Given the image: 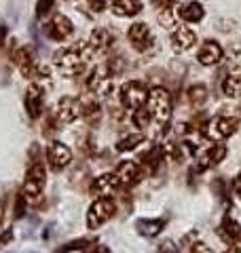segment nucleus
<instances>
[{"mask_svg": "<svg viewBox=\"0 0 241 253\" xmlns=\"http://www.w3.org/2000/svg\"><path fill=\"white\" fill-rule=\"evenodd\" d=\"M93 55V46L85 44V42H74L70 46H63L61 51H58L53 55V63L58 66L60 72H63L66 76H78L83 74L85 66L89 63Z\"/></svg>", "mask_w": 241, "mask_h": 253, "instance_id": "1", "label": "nucleus"}, {"mask_svg": "<svg viewBox=\"0 0 241 253\" xmlns=\"http://www.w3.org/2000/svg\"><path fill=\"white\" fill-rule=\"evenodd\" d=\"M146 108L152 114V118L159 123V126H167L172 118V95L165 86H152L148 91V99H146Z\"/></svg>", "mask_w": 241, "mask_h": 253, "instance_id": "2", "label": "nucleus"}, {"mask_svg": "<svg viewBox=\"0 0 241 253\" xmlns=\"http://www.w3.org/2000/svg\"><path fill=\"white\" fill-rule=\"evenodd\" d=\"M45 179H47V171H45V165L40 161H34L32 167L26 173V181H23V188H21V194L28 203H36L43 194V188H45Z\"/></svg>", "mask_w": 241, "mask_h": 253, "instance_id": "3", "label": "nucleus"}, {"mask_svg": "<svg viewBox=\"0 0 241 253\" xmlns=\"http://www.w3.org/2000/svg\"><path fill=\"white\" fill-rule=\"evenodd\" d=\"M239 126V118L235 116H214L212 121H207L203 126V135L210 141H222L231 137Z\"/></svg>", "mask_w": 241, "mask_h": 253, "instance_id": "4", "label": "nucleus"}, {"mask_svg": "<svg viewBox=\"0 0 241 253\" xmlns=\"http://www.w3.org/2000/svg\"><path fill=\"white\" fill-rule=\"evenodd\" d=\"M117 205L110 196H100L95 203H91L89 211H87V228L89 230H98L100 226H104L106 221L115 215Z\"/></svg>", "mask_w": 241, "mask_h": 253, "instance_id": "5", "label": "nucleus"}, {"mask_svg": "<svg viewBox=\"0 0 241 253\" xmlns=\"http://www.w3.org/2000/svg\"><path fill=\"white\" fill-rule=\"evenodd\" d=\"M119 97H120V104H123L125 108L138 110V108H142L144 104H146L148 89H146V84L140 83V81H129V83H125L123 86H120Z\"/></svg>", "mask_w": 241, "mask_h": 253, "instance_id": "6", "label": "nucleus"}, {"mask_svg": "<svg viewBox=\"0 0 241 253\" xmlns=\"http://www.w3.org/2000/svg\"><path fill=\"white\" fill-rule=\"evenodd\" d=\"M87 89L93 95H100V97H108V95L115 91V84H112V74L108 66H98L87 78Z\"/></svg>", "mask_w": 241, "mask_h": 253, "instance_id": "7", "label": "nucleus"}, {"mask_svg": "<svg viewBox=\"0 0 241 253\" xmlns=\"http://www.w3.org/2000/svg\"><path fill=\"white\" fill-rule=\"evenodd\" d=\"M127 38H129V42H131L133 49L140 51V53L148 51L152 46V42H155V36H152L150 28L146 26V23H142V21L133 23V26L129 28V32H127Z\"/></svg>", "mask_w": 241, "mask_h": 253, "instance_id": "8", "label": "nucleus"}, {"mask_svg": "<svg viewBox=\"0 0 241 253\" xmlns=\"http://www.w3.org/2000/svg\"><path fill=\"white\" fill-rule=\"evenodd\" d=\"M47 161H49V167L53 171H61L70 165L72 152L66 144H61V141H51L49 148H47Z\"/></svg>", "mask_w": 241, "mask_h": 253, "instance_id": "9", "label": "nucleus"}, {"mask_svg": "<svg viewBox=\"0 0 241 253\" xmlns=\"http://www.w3.org/2000/svg\"><path fill=\"white\" fill-rule=\"evenodd\" d=\"M55 116L60 123H74L78 116H83V101L76 97H61L58 110H55Z\"/></svg>", "mask_w": 241, "mask_h": 253, "instance_id": "10", "label": "nucleus"}, {"mask_svg": "<svg viewBox=\"0 0 241 253\" xmlns=\"http://www.w3.org/2000/svg\"><path fill=\"white\" fill-rule=\"evenodd\" d=\"M117 177L120 181V186H125V188H131L135 184H140V179L144 177V171L138 163H133V161H123L117 167Z\"/></svg>", "mask_w": 241, "mask_h": 253, "instance_id": "11", "label": "nucleus"}, {"mask_svg": "<svg viewBox=\"0 0 241 253\" xmlns=\"http://www.w3.org/2000/svg\"><path fill=\"white\" fill-rule=\"evenodd\" d=\"M43 104H45V86L38 83H32L26 91V110L30 118H38L43 114Z\"/></svg>", "mask_w": 241, "mask_h": 253, "instance_id": "12", "label": "nucleus"}, {"mask_svg": "<svg viewBox=\"0 0 241 253\" xmlns=\"http://www.w3.org/2000/svg\"><path fill=\"white\" fill-rule=\"evenodd\" d=\"M72 30H74V26H72V21L66 17V15H55V17L45 26V32L47 36L51 38V41H66V38L72 34Z\"/></svg>", "mask_w": 241, "mask_h": 253, "instance_id": "13", "label": "nucleus"}, {"mask_svg": "<svg viewBox=\"0 0 241 253\" xmlns=\"http://www.w3.org/2000/svg\"><path fill=\"white\" fill-rule=\"evenodd\" d=\"M195 44H197V34L192 30L184 28V26H180L178 30H174V34H172V46H174L176 53H186Z\"/></svg>", "mask_w": 241, "mask_h": 253, "instance_id": "14", "label": "nucleus"}, {"mask_svg": "<svg viewBox=\"0 0 241 253\" xmlns=\"http://www.w3.org/2000/svg\"><path fill=\"white\" fill-rule=\"evenodd\" d=\"M120 186V181L117 177V173H104V175L95 177L91 184V192L98 196H112L117 192V188Z\"/></svg>", "mask_w": 241, "mask_h": 253, "instance_id": "15", "label": "nucleus"}, {"mask_svg": "<svg viewBox=\"0 0 241 253\" xmlns=\"http://www.w3.org/2000/svg\"><path fill=\"white\" fill-rule=\"evenodd\" d=\"M222 55H224V51H222V46L218 42L216 41H205L203 44H201L197 57H199L201 66H216V63H220Z\"/></svg>", "mask_w": 241, "mask_h": 253, "instance_id": "16", "label": "nucleus"}, {"mask_svg": "<svg viewBox=\"0 0 241 253\" xmlns=\"http://www.w3.org/2000/svg\"><path fill=\"white\" fill-rule=\"evenodd\" d=\"M224 156H227V146L224 144H212L203 154L199 156V171H205L207 167L218 165L220 161H224Z\"/></svg>", "mask_w": 241, "mask_h": 253, "instance_id": "17", "label": "nucleus"}, {"mask_svg": "<svg viewBox=\"0 0 241 253\" xmlns=\"http://www.w3.org/2000/svg\"><path fill=\"white\" fill-rule=\"evenodd\" d=\"M218 234L222 236V241H227L229 245H241V224L233 219L231 215H227L222 219Z\"/></svg>", "mask_w": 241, "mask_h": 253, "instance_id": "18", "label": "nucleus"}, {"mask_svg": "<svg viewBox=\"0 0 241 253\" xmlns=\"http://www.w3.org/2000/svg\"><path fill=\"white\" fill-rule=\"evenodd\" d=\"M157 19H159V23H161V28L172 30L176 23H178V19H180V4L172 0V2H167L165 6H161Z\"/></svg>", "mask_w": 241, "mask_h": 253, "instance_id": "19", "label": "nucleus"}, {"mask_svg": "<svg viewBox=\"0 0 241 253\" xmlns=\"http://www.w3.org/2000/svg\"><path fill=\"white\" fill-rule=\"evenodd\" d=\"M110 11L117 17H133V15H138L142 11V2L140 0H115Z\"/></svg>", "mask_w": 241, "mask_h": 253, "instance_id": "20", "label": "nucleus"}, {"mask_svg": "<svg viewBox=\"0 0 241 253\" xmlns=\"http://www.w3.org/2000/svg\"><path fill=\"white\" fill-rule=\"evenodd\" d=\"M165 228V219H138L135 221V230H138L142 236L146 239H152V236H159Z\"/></svg>", "mask_w": 241, "mask_h": 253, "instance_id": "21", "label": "nucleus"}, {"mask_svg": "<svg viewBox=\"0 0 241 253\" xmlns=\"http://www.w3.org/2000/svg\"><path fill=\"white\" fill-rule=\"evenodd\" d=\"M203 17H205V9L199 2H195V0L180 4V19H184L186 23H199Z\"/></svg>", "mask_w": 241, "mask_h": 253, "instance_id": "22", "label": "nucleus"}, {"mask_svg": "<svg viewBox=\"0 0 241 253\" xmlns=\"http://www.w3.org/2000/svg\"><path fill=\"white\" fill-rule=\"evenodd\" d=\"M165 158V150L161 148V146H152L146 154L142 156V165H144V171H148V173H155L159 169V165L161 161Z\"/></svg>", "mask_w": 241, "mask_h": 253, "instance_id": "23", "label": "nucleus"}, {"mask_svg": "<svg viewBox=\"0 0 241 253\" xmlns=\"http://www.w3.org/2000/svg\"><path fill=\"white\" fill-rule=\"evenodd\" d=\"M112 34L108 30H104V28H98V30H93L91 32V36H89V44L93 46V51H106L108 46L112 44Z\"/></svg>", "mask_w": 241, "mask_h": 253, "instance_id": "24", "label": "nucleus"}, {"mask_svg": "<svg viewBox=\"0 0 241 253\" xmlns=\"http://www.w3.org/2000/svg\"><path fill=\"white\" fill-rule=\"evenodd\" d=\"M222 93L227 97H239L241 95V72H231L222 81Z\"/></svg>", "mask_w": 241, "mask_h": 253, "instance_id": "25", "label": "nucleus"}, {"mask_svg": "<svg viewBox=\"0 0 241 253\" xmlns=\"http://www.w3.org/2000/svg\"><path fill=\"white\" fill-rule=\"evenodd\" d=\"M83 118L89 125H98L102 121V106H100V101H95V99L83 101Z\"/></svg>", "mask_w": 241, "mask_h": 253, "instance_id": "26", "label": "nucleus"}, {"mask_svg": "<svg viewBox=\"0 0 241 253\" xmlns=\"http://www.w3.org/2000/svg\"><path fill=\"white\" fill-rule=\"evenodd\" d=\"M186 99H188L190 108L199 110L207 101V89H205V84H192L190 89L186 91Z\"/></svg>", "mask_w": 241, "mask_h": 253, "instance_id": "27", "label": "nucleus"}, {"mask_svg": "<svg viewBox=\"0 0 241 253\" xmlns=\"http://www.w3.org/2000/svg\"><path fill=\"white\" fill-rule=\"evenodd\" d=\"M144 141V135L142 133H131V135H127V137H123L117 144V150L119 152H129V150H135L140 144Z\"/></svg>", "mask_w": 241, "mask_h": 253, "instance_id": "28", "label": "nucleus"}, {"mask_svg": "<svg viewBox=\"0 0 241 253\" xmlns=\"http://www.w3.org/2000/svg\"><path fill=\"white\" fill-rule=\"evenodd\" d=\"M150 118L152 114L148 112V108H138V110H133V114H131V123L138 126V129H148L150 126Z\"/></svg>", "mask_w": 241, "mask_h": 253, "instance_id": "29", "label": "nucleus"}, {"mask_svg": "<svg viewBox=\"0 0 241 253\" xmlns=\"http://www.w3.org/2000/svg\"><path fill=\"white\" fill-rule=\"evenodd\" d=\"M51 9H53V0H38V4H36V17L43 19L47 13H51Z\"/></svg>", "mask_w": 241, "mask_h": 253, "instance_id": "30", "label": "nucleus"}, {"mask_svg": "<svg viewBox=\"0 0 241 253\" xmlns=\"http://www.w3.org/2000/svg\"><path fill=\"white\" fill-rule=\"evenodd\" d=\"M61 253H87V245H85V241L83 243H72L66 249H61Z\"/></svg>", "mask_w": 241, "mask_h": 253, "instance_id": "31", "label": "nucleus"}, {"mask_svg": "<svg viewBox=\"0 0 241 253\" xmlns=\"http://www.w3.org/2000/svg\"><path fill=\"white\" fill-rule=\"evenodd\" d=\"M157 253H180V249H178V245H176L174 241H165V243L157 249Z\"/></svg>", "mask_w": 241, "mask_h": 253, "instance_id": "32", "label": "nucleus"}, {"mask_svg": "<svg viewBox=\"0 0 241 253\" xmlns=\"http://www.w3.org/2000/svg\"><path fill=\"white\" fill-rule=\"evenodd\" d=\"M26 199H23V194L19 192V196H17V203H15V217H21L23 215V211H26Z\"/></svg>", "mask_w": 241, "mask_h": 253, "instance_id": "33", "label": "nucleus"}, {"mask_svg": "<svg viewBox=\"0 0 241 253\" xmlns=\"http://www.w3.org/2000/svg\"><path fill=\"white\" fill-rule=\"evenodd\" d=\"M87 2H89V9L93 13H102L106 9V0H87Z\"/></svg>", "mask_w": 241, "mask_h": 253, "instance_id": "34", "label": "nucleus"}, {"mask_svg": "<svg viewBox=\"0 0 241 253\" xmlns=\"http://www.w3.org/2000/svg\"><path fill=\"white\" fill-rule=\"evenodd\" d=\"M190 253H214V251H212L210 245H205V243H195V245H192V249H190Z\"/></svg>", "mask_w": 241, "mask_h": 253, "instance_id": "35", "label": "nucleus"}, {"mask_svg": "<svg viewBox=\"0 0 241 253\" xmlns=\"http://www.w3.org/2000/svg\"><path fill=\"white\" fill-rule=\"evenodd\" d=\"M11 241H13V230H4L2 234H0V249L6 247Z\"/></svg>", "mask_w": 241, "mask_h": 253, "instance_id": "36", "label": "nucleus"}, {"mask_svg": "<svg viewBox=\"0 0 241 253\" xmlns=\"http://www.w3.org/2000/svg\"><path fill=\"white\" fill-rule=\"evenodd\" d=\"M87 253H110V251L104 247V245H91V247L87 249Z\"/></svg>", "mask_w": 241, "mask_h": 253, "instance_id": "37", "label": "nucleus"}, {"mask_svg": "<svg viewBox=\"0 0 241 253\" xmlns=\"http://www.w3.org/2000/svg\"><path fill=\"white\" fill-rule=\"evenodd\" d=\"M6 36H9V30H6V26H0V46L6 42Z\"/></svg>", "mask_w": 241, "mask_h": 253, "instance_id": "38", "label": "nucleus"}, {"mask_svg": "<svg viewBox=\"0 0 241 253\" xmlns=\"http://www.w3.org/2000/svg\"><path fill=\"white\" fill-rule=\"evenodd\" d=\"M233 190H235L237 194H241V173H239L235 179H233Z\"/></svg>", "mask_w": 241, "mask_h": 253, "instance_id": "39", "label": "nucleus"}, {"mask_svg": "<svg viewBox=\"0 0 241 253\" xmlns=\"http://www.w3.org/2000/svg\"><path fill=\"white\" fill-rule=\"evenodd\" d=\"M152 6H157V9H161V6H165L167 2H172V0H150Z\"/></svg>", "mask_w": 241, "mask_h": 253, "instance_id": "40", "label": "nucleus"}, {"mask_svg": "<svg viewBox=\"0 0 241 253\" xmlns=\"http://www.w3.org/2000/svg\"><path fill=\"white\" fill-rule=\"evenodd\" d=\"M2 219H4V203L0 201V226H2Z\"/></svg>", "mask_w": 241, "mask_h": 253, "instance_id": "41", "label": "nucleus"}, {"mask_svg": "<svg viewBox=\"0 0 241 253\" xmlns=\"http://www.w3.org/2000/svg\"><path fill=\"white\" fill-rule=\"evenodd\" d=\"M224 253H241V249L239 247H231V249H227Z\"/></svg>", "mask_w": 241, "mask_h": 253, "instance_id": "42", "label": "nucleus"}]
</instances>
